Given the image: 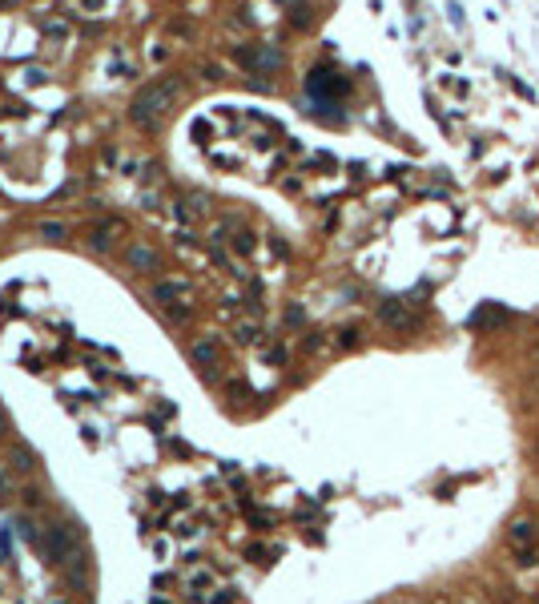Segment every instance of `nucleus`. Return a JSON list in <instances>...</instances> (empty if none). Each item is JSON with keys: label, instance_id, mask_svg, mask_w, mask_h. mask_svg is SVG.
<instances>
[{"label": "nucleus", "instance_id": "nucleus-9", "mask_svg": "<svg viewBox=\"0 0 539 604\" xmlns=\"http://www.w3.org/2000/svg\"><path fill=\"white\" fill-rule=\"evenodd\" d=\"M41 234H45V238H61V234H65V230H61L57 222H45V226H41Z\"/></svg>", "mask_w": 539, "mask_h": 604}, {"label": "nucleus", "instance_id": "nucleus-7", "mask_svg": "<svg viewBox=\"0 0 539 604\" xmlns=\"http://www.w3.org/2000/svg\"><path fill=\"white\" fill-rule=\"evenodd\" d=\"M213 355H217L213 343H197V347H193V359H197V363H213Z\"/></svg>", "mask_w": 539, "mask_h": 604}, {"label": "nucleus", "instance_id": "nucleus-5", "mask_svg": "<svg viewBox=\"0 0 539 604\" xmlns=\"http://www.w3.org/2000/svg\"><path fill=\"white\" fill-rule=\"evenodd\" d=\"M129 262H133V266H149V270H153V266H157V254H153L149 246H133V250H129Z\"/></svg>", "mask_w": 539, "mask_h": 604}, {"label": "nucleus", "instance_id": "nucleus-8", "mask_svg": "<svg viewBox=\"0 0 539 604\" xmlns=\"http://www.w3.org/2000/svg\"><path fill=\"white\" fill-rule=\"evenodd\" d=\"M516 556H519V564H523V568H527V564H536V552H531V548H527V544H523V548H519Z\"/></svg>", "mask_w": 539, "mask_h": 604}, {"label": "nucleus", "instance_id": "nucleus-11", "mask_svg": "<svg viewBox=\"0 0 539 604\" xmlns=\"http://www.w3.org/2000/svg\"><path fill=\"white\" fill-rule=\"evenodd\" d=\"M4 431H8V419H4V411H0V435H4Z\"/></svg>", "mask_w": 539, "mask_h": 604}, {"label": "nucleus", "instance_id": "nucleus-10", "mask_svg": "<svg viewBox=\"0 0 539 604\" xmlns=\"http://www.w3.org/2000/svg\"><path fill=\"white\" fill-rule=\"evenodd\" d=\"M338 343H342V347H354V343H358V330H342Z\"/></svg>", "mask_w": 539, "mask_h": 604}, {"label": "nucleus", "instance_id": "nucleus-6", "mask_svg": "<svg viewBox=\"0 0 539 604\" xmlns=\"http://www.w3.org/2000/svg\"><path fill=\"white\" fill-rule=\"evenodd\" d=\"M12 467H17V471H32V467H37L32 464V451H28V447H17V451H12Z\"/></svg>", "mask_w": 539, "mask_h": 604}, {"label": "nucleus", "instance_id": "nucleus-4", "mask_svg": "<svg viewBox=\"0 0 539 604\" xmlns=\"http://www.w3.org/2000/svg\"><path fill=\"white\" fill-rule=\"evenodd\" d=\"M531 540H536V524H531V520H516V524H511V544L523 548V544H531Z\"/></svg>", "mask_w": 539, "mask_h": 604}, {"label": "nucleus", "instance_id": "nucleus-1", "mask_svg": "<svg viewBox=\"0 0 539 604\" xmlns=\"http://www.w3.org/2000/svg\"><path fill=\"white\" fill-rule=\"evenodd\" d=\"M173 93H177V85H149V89H141V97L133 101V117L137 121H157V117L173 105Z\"/></svg>", "mask_w": 539, "mask_h": 604}, {"label": "nucleus", "instance_id": "nucleus-2", "mask_svg": "<svg viewBox=\"0 0 539 604\" xmlns=\"http://www.w3.org/2000/svg\"><path fill=\"white\" fill-rule=\"evenodd\" d=\"M41 548H45V556L52 560V564H65V560H72V536H69V528H48L45 540H41Z\"/></svg>", "mask_w": 539, "mask_h": 604}, {"label": "nucleus", "instance_id": "nucleus-3", "mask_svg": "<svg viewBox=\"0 0 539 604\" xmlns=\"http://www.w3.org/2000/svg\"><path fill=\"white\" fill-rule=\"evenodd\" d=\"M378 314H382V323H391V326H402V330L411 326V314H406L402 306H395V302H382V310H378Z\"/></svg>", "mask_w": 539, "mask_h": 604}]
</instances>
